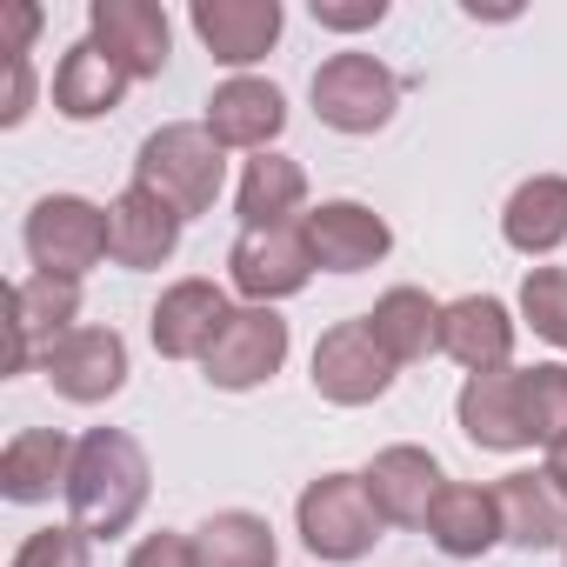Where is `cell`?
<instances>
[{
  "instance_id": "obj_1",
  "label": "cell",
  "mask_w": 567,
  "mask_h": 567,
  "mask_svg": "<svg viewBox=\"0 0 567 567\" xmlns=\"http://www.w3.org/2000/svg\"><path fill=\"white\" fill-rule=\"evenodd\" d=\"M154 487L147 447L127 427H94L74 441V474H68V514L87 540H114L141 520Z\"/></svg>"
},
{
  "instance_id": "obj_2",
  "label": "cell",
  "mask_w": 567,
  "mask_h": 567,
  "mask_svg": "<svg viewBox=\"0 0 567 567\" xmlns=\"http://www.w3.org/2000/svg\"><path fill=\"white\" fill-rule=\"evenodd\" d=\"M134 187L161 194L181 220L207 214L227 187V147L207 134V121H167L134 154Z\"/></svg>"
},
{
  "instance_id": "obj_3",
  "label": "cell",
  "mask_w": 567,
  "mask_h": 567,
  "mask_svg": "<svg viewBox=\"0 0 567 567\" xmlns=\"http://www.w3.org/2000/svg\"><path fill=\"white\" fill-rule=\"evenodd\" d=\"M295 527H301V547H308L315 560L348 567V560L374 554V540H381L388 520H381V507H374V494H368L361 474H321V481L301 487Z\"/></svg>"
},
{
  "instance_id": "obj_4",
  "label": "cell",
  "mask_w": 567,
  "mask_h": 567,
  "mask_svg": "<svg viewBox=\"0 0 567 567\" xmlns=\"http://www.w3.org/2000/svg\"><path fill=\"white\" fill-rule=\"evenodd\" d=\"M315 114L334 134H381L401 107V74L374 54H328L315 68Z\"/></svg>"
},
{
  "instance_id": "obj_5",
  "label": "cell",
  "mask_w": 567,
  "mask_h": 567,
  "mask_svg": "<svg viewBox=\"0 0 567 567\" xmlns=\"http://www.w3.org/2000/svg\"><path fill=\"white\" fill-rule=\"evenodd\" d=\"M21 240H28L34 274L81 280V274H94L107 260V207H94L81 194H48V200H34Z\"/></svg>"
},
{
  "instance_id": "obj_6",
  "label": "cell",
  "mask_w": 567,
  "mask_h": 567,
  "mask_svg": "<svg viewBox=\"0 0 567 567\" xmlns=\"http://www.w3.org/2000/svg\"><path fill=\"white\" fill-rule=\"evenodd\" d=\"M288 348H295V334H288V321H280L274 308H234V315L220 321L214 348L200 354V374H207V388H220V394H247V388H260V381L280 374Z\"/></svg>"
},
{
  "instance_id": "obj_7",
  "label": "cell",
  "mask_w": 567,
  "mask_h": 567,
  "mask_svg": "<svg viewBox=\"0 0 567 567\" xmlns=\"http://www.w3.org/2000/svg\"><path fill=\"white\" fill-rule=\"evenodd\" d=\"M227 274L247 295V308H274V301L301 295L315 280V254H308L301 220H288V227H240V240L227 247Z\"/></svg>"
},
{
  "instance_id": "obj_8",
  "label": "cell",
  "mask_w": 567,
  "mask_h": 567,
  "mask_svg": "<svg viewBox=\"0 0 567 567\" xmlns=\"http://www.w3.org/2000/svg\"><path fill=\"white\" fill-rule=\"evenodd\" d=\"M315 394L334 401V408H368L394 388V354L374 341L368 321H341L315 341Z\"/></svg>"
},
{
  "instance_id": "obj_9",
  "label": "cell",
  "mask_w": 567,
  "mask_h": 567,
  "mask_svg": "<svg viewBox=\"0 0 567 567\" xmlns=\"http://www.w3.org/2000/svg\"><path fill=\"white\" fill-rule=\"evenodd\" d=\"M81 321V280H61V274H28L14 280V295H8V374H28L48 361L54 341H68Z\"/></svg>"
},
{
  "instance_id": "obj_10",
  "label": "cell",
  "mask_w": 567,
  "mask_h": 567,
  "mask_svg": "<svg viewBox=\"0 0 567 567\" xmlns=\"http://www.w3.org/2000/svg\"><path fill=\"white\" fill-rule=\"evenodd\" d=\"M87 41H94L127 81H154V74L167 68L174 21L154 8V0H94V8H87Z\"/></svg>"
},
{
  "instance_id": "obj_11",
  "label": "cell",
  "mask_w": 567,
  "mask_h": 567,
  "mask_svg": "<svg viewBox=\"0 0 567 567\" xmlns=\"http://www.w3.org/2000/svg\"><path fill=\"white\" fill-rule=\"evenodd\" d=\"M41 374L54 381L61 401H74V408H101V401H114V394L127 388V341H121L114 328H74L68 341L48 348Z\"/></svg>"
},
{
  "instance_id": "obj_12",
  "label": "cell",
  "mask_w": 567,
  "mask_h": 567,
  "mask_svg": "<svg viewBox=\"0 0 567 567\" xmlns=\"http://www.w3.org/2000/svg\"><path fill=\"white\" fill-rule=\"evenodd\" d=\"M361 481H368V494H374V507H381L388 527H427V514H434V501L447 487V467L427 447L394 441V447H381L361 467Z\"/></svg>"
},
{
  "instance_id": "obj_13",
  "label": "cell",
  "mask_w": 567,
  "mask_h": 567,
  "mask_svg": "<svg viewBox=\"0 0 567 567\" xmlns=\"http://www.w3.org/2000/svg\"><path fill=\"white\" fill-rule=\"evenodd\" d=\"M301 234H308L315 267H328V274H361V267L388 260V247H394V227L368 200H321L315 214H301Z\"/></svg>"
},
{
  "instance_id": "obj_14",
  "label": "cell",
  "mask_w": 567,
  "mask_h": 567,
  "mask_svg": "<svg viewBox=\"0 0 567 567\" xmlns=\"http://www.w3.org/2000/svg\"><path fill=\"white\" fill-rule=\"evenodd\" d=\"M181 227H187V220H181L161 194H147V187L127 181V187L107 200V260L127 267V274H147V267L174 260Z\"/></svg>"
},
{
  "instance_id": "obj_15",
  "label": "cell",
  "mask_w": 567,
  "mask_h": 567,
  "mask_svg": "<svg viewBox=\"0 0 567 567\" xmlns=\"http://www.w3.org/2000/svg\"><path fill=\"white\" fill-rule=\"evenodd\" d=\"M194 34L200 48L220 61V68H254L267 61V48L280 41L288 14H280V0H194Z\"/></svg>"
},
{
  "instance_id": "obj_16",
  "label": "cell",
  "mask_w": 567,
  "mask_h": 567,
  "mask_svg": "<svg viewBox=\"0 0 567 567\" xmlns=\"http://www.w3.org/2000/svg\"><path fill=\"white\" fill-rule=\"evenodd\" d=\"M227 288H214V280H174V288L154 301L147 315V334H154V354L161 361H200L227 321Z\"/></svg>"
},
{
  "instance_id": "obj_17",
  "label": "cell",
  "mask_w": 567,
  "mask_h": 567,
  "mask_svg": "<svg viewBox=\"0 0 567 567\" xmlns=\"http://www.w3.org/2000/svg\"><path fill=\"white\" fill-rule=\"evenodd\" d=\"M288 127V94L274 81H254V74H234L214 87L207 101V134L220 147H240V154H267V141H280Z\"/></svg>"
},
{
  "instance_id": "obj_18",
  "label": "cell",
  "mask_w": 567,
  "mask_h": 567,
  "mask_svg": "<svg viewBox=\"0 0 567 567\" xmlns=\"http://www.w3.org/2000/svg\"><path fill=\"white\" fill-rule=\"evenodd\" d=\"M514 315H507V301H494V295H461V301H447V315H441V354L447 361H461L467 374H501L507 368V354H514Z\"/></svg>"
},
{
  "instance_id": "obj_19",
  "label": "cell",
  "mask_w": 567,
  "mask_h": 567,
  "mask_svg": "<svg viewBox=\"0 0 567 567\" xmlns=\"http://www.w3.org/2000/svg\"><path fill=\"white\" fill-rule=\"evenodd\" d=\"M68 474H74V441L61 427H21L0 447V494L21 507L68 494Z\"/></svg>"
},
{
  "instance_id": "obj_20",
  "label": "cell",
  "mask_w": 567,
  "mask_h": 567,
  "mask_svg": "<svg viewBox=\"0 0 567 567\" xmlns=\"http://www.w3.org/2000/svg\"><path fill=\"white\" fill-rule=\"evenodd\" d=\"M454 421L474 447L487 454H520L527 447V421H520V374L501 368V374H467L461 401H454Z\"/></svg>"
},
{
  "instance_id": "obj_21",
  "label": "cell",
  "mask_w": 567,
  "mask_h": 567,
  "mask_svg": "<svg viewBox=\"0 0 567 567\" xmlns=\"http://www.w3.org/2000/svg\"><path fill=\"white\" fill-rule=\"evenodd\" d=\"M494 507H501V540H514L527 554L567 547V494L547 474H501Z\"/></svg>"
},
{
  "instance_id": "obj_22",
  "label": "cell",
  "mask_w": 567,
  "mask_h": 567,
  "mask_svg": "<svg viewBox=\"0 0 567 567\" xmlns=\"http://www.w3.org/2000/svg\"><path fill=\"white\" fill-rule=\"evenodd\" d=\"M501 240L527 260H547L567 240V181L560 174H534L507 194L501 207Z\"/></svg>"
},
{
  "instance_id": "obj_23",
  "label": "cell",
  "mask_w": 567,
  "mask_h": 567,
  "mask_svg": "<svg viewBox=\"0 0 567 567\" xmlns=\"http://www.w3.org/2000/svg\"><path fill=\"white\" fill-rule=\"evenodd\" d=\"M427 534L447 560H481L494 540H501V507H494V487H474V481H447L434 514H427Z\"/></svg>"
},
{
  "instance_id": "obj_24",
  "label": "cell",
  "mask_w": 567,
  "mask_h": 567,
  "mask_svg": "<svg viewBox=\"0 0 567 567\" xmlns=\"http://www.w3.org/2000/svg\"><path fill=\"white\" fill-rule=\"evenodd\" d=\"M441 301L434 295H421V288H388L381 301H374V315H361L368 328H374V341L394 354V368H408V361H427V354H441Z\"/></svg>"
},
{
  "instance_id": "obj_25",
  "label": "cell",
  "mask_w": 567,
  "mask_h": 567,
  "mask_svg": "<svg viewBox=\"0 0 567 567\" xmlns=\"http://www.w3.org/2000/svg\"><path fill=\"white\" fill-rule=\"evenodd\" d=\"M234 207H240V227H288V220L308 207V174H301V161L274 154V147L254 154L247 174H240Z\"/></svg>"
},
{
  "instance_id": "obj_26",
  "label": "cell",
  "mask_w": 567,
  "mask_h": 567,
  "mask_svg": "<svg viewBox=\"0 0 567 567\" xmlns=\"http://www.w3.org/2000/svg\"><path fill=\"white\" fill-rule=\"evenodd\" d=\"M121 94H127V74H121L94 41H74V48L61 54V68H54V107H61L68 121H101V114L121 107Z\"/></svg>"
},
{
  "instance_id": "obj_27",
  "label": "cell",
  "mask_w": 567,
  "mask_h": 567,
  "mask_svg": "<svg viewBox=\"0 0 567 567\" xmlns=\"http://www.w3.org/2000/svg\"><path fill=\"white\" fill-rule=\"evenodd\" d=\"M200 567H280V540L254 507H220L194 527Z\"/></svg>"
},
{
  "instance_id": "obj_28",
  "label": "cell",
  "mask_w": 567,
  "mask_h": 567,
  "mask_svg": "<svg viewBox=\"0 0 567 567\" xmlns=\"http://www.w3.org/2000/svg\"><path fill=\"white\" fill-rule=\"evenodd\" d=\"M520 374V421H527V447H560L567 441V368H514Z\"/></svg>"
},
{
  "instance_id": "obj_29",
  "label": "cell",
  "mask_w": 567,
  "mask_h": 567,
  "mask_svg": "<svg viewBox=\"0 0 567 567\" xmlns=\"http://www.w3.org/2000/svg\"><path fill=\"white\" fill-rule=\"evenodd\" d=\"M520 321L567 354V267H527L520 280Z\"/></svg>"
},
{
  "instance_id": "obj_30",
  "label": "cell",
  "mask_w": 567,
  "mask_h": 567,
  "mask_svg": "<svg viewBox=\"0 0 567 567\" xmlns=\"http://www.w3.org/2000/svg\"><path fill=\"white\" fill-rule=\"evenodd\" d=\"M14 567H87V534L68 520V527H41L21 540Z\"/></svg>"
},
{
  "instance_id": "obj_31",
  "label": "cell",
  "mask_w": 567,
  "mask_h": 567,
  "mask_svg": "<svg viewBox=\"0 0 567 567\" xmlns=\"http://www.w3.org/2000/svg\"><path fill=\"white\" fill-rule=\"evenodd\" d=\"M388 0H315V21L334 28V34H361V28H381Z\"/></svg>"
},
{
  "instance_id": "obj_32",
  "label": "cell",
  "mask_w": 567,
  "mask_h": 567,
  "mask_svg": "<svg viewBox=\"0 0 567 567\" xmlns=\"http://www.w3.org/2000/svg\"><path fill=\"white\" fill-rule=\"evenodd\" d=\"M127 567H200V554H194V534H147L127 554Z\"/></svg>"
},
{
  "instance_id": "obj_33",
  "label": "cell",
  "mask_w": 567,
  "mask_h": 567,
  "mask_svg": "<svg viewBox=\"0 0 567 567\" xmlns=\"http://www.w3.org/2000/svg\"><path fill=\"white\" fill-rule=\"evenodd\" d=\"M34 107V68L28 61H8V107H0V127H21Z\"/></svg>"
},
{
  "instance_id": "obj_34",
  "label": "cell",
  "mask_w": 567,
  "mask_h": 567,
  "mask_svg": "<svg viewBox=\"0 0 567 567\" xmlns=\"http://www.w3.org/2000/svg\"><path fill=\"white\" fill-rule=\"evenodd\" d=\"M34 34H41V8L34 0H21V8H8V61H28V48H34Z\"/></svg>"
},
{
  "instance_id": "obj_35",
  "label": "cell",
  "mask_w": 567,
  "mask_h": 567,
  "mask_svg": "<svg viewBox=\"0 0 567 567\" xmlns=\"http://www.w3.org/2000/svg\"><path fill=\"white\" fill-rule=\"evenodd\" d=\"M540 474H547V481L567 494V441H560V447H547V467H540Z\"/></svg>"
}]
</instances>
